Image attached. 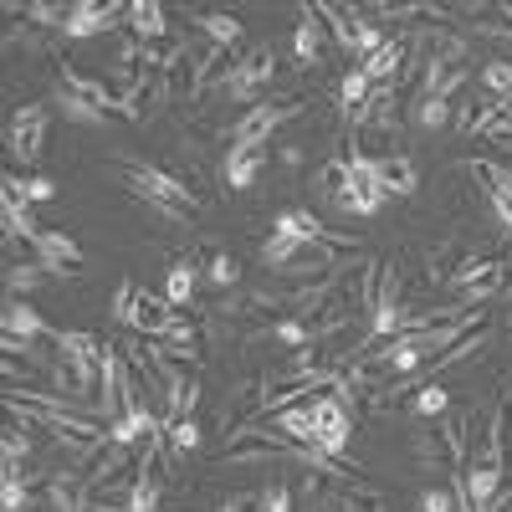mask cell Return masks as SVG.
Here are the masks:
<instances>
[{
    "label": "cell",
    "instance_id": "30bf717a",
    "mask_svg": "<svg viewBox=\"0 0 512 512\" xmlns=\"http://www.w3.org/2000/svg\"><path fill=\"white\" fill-rule=\"evenodd\" d=\"M405 62H410V41L395 36V41H384L374 57H364L359 67H364V77L374 82V88H384V82H400L405 77Z\"/></svg>",
    "mask_w": 512,
    "mask_h": 512
},
{
    "label": "cell",
    "instance_id": "5bb4252c",
    "mask_svg": "<svg viewBox=\"0 0 512 512\" xmlns=\"http://www.w3.org/2000/svg\"><path fill=\"white\" fill-rule=\"evenodd\" d=\"M318 16H323V26L333 31V41H338V47H344V52L359 62V31H364L359 11H349V6H318Z\"/></svg>",
    "mask_w": 512,
    "mask_h": 512
},
{
    "label": "cell",
    "instance_id": "836d02e7",
    "mask_svg": "<svg viewBox=\"0 0 512 512\" xmlns=\"http://www.w3.org/2000/svg\"><path fill=\"white\" fill-rule=\"evenodd\" d=\"M282 164H303V149H297V144H282Z\"/></svg>",
    "mask_w": 512,
    "mask_h": 512
},
{
    "label": "cell",
    "instance_id": "4dcf8cb0",
    "mask_svg": "<svg viewBox=\"0 0 512 512\" xmlns=\"http://www.w3.org/2000/svg\"><path fill=\"white\" fill-rule=\"evenodd\" d=\"M26 456H31V441L21 431H6V466H21Z\"/></svg>",
    "mask_w": 512,
    "mask_h": 512
},
{
    "label": "cell",
    "instance_id": "f1b7e54d",
    "mask_svg": "<svg viewBox=\"0 0 512 512\" xmlns=\"http://www.w3.org/2000/svg\"><path fill=\"white\" fill-rule=\"evenodd\" d=\"M57 103H62V113H67V118H77V123H103V113H98L88 98H77V93H62Z\"/></svg>",
    "mask_w": 512,
    "mask_h": 512
},
{
    "label": "cell",
    "instance_id": "603a6c76",
    "mask_svg": "<svg viewBox=\"0 0 512 512\" xmlns=\"http://www.w3.org/2000/svg\"><path fill=\"white\" fill-rule=\"evenodd\" d=\"M195 21H200V26H205V36L216 41V47H226V52H231L236 41H241V21H236V16H221V11H200Z\"/></svg>",
    "mask_w": 512,
    "mask_h": 512
},
{
    "label": "cell",
    "instance_id": "484cf974",
    "mask_svg": "<svg viewBox=\"0 0 512 512\" xmlns=\"http://www.w3.org/2000/svg\"><path fill=\"white\" fill-rule=\"evenodd\" d=\"M164 441H169V451H175V456L195 451V446H200V425H195V415H190V420H164Z\"/></svg>",
    "mask_w": 512,
    "mask_h": 512
},
{
    "label": "cell",
    "instance_id": "3957f363",
    "mask_svg": "<svg viewBox=\"0 0 512 512\" xmlns=\"http://www.w3.org/2000/svg\"><path fill=\"white\" fill-rule=\"evenodd\" d=\"M297 113H303V103H297V98H282V103H256V108H246L236 123H231V149H262L272 134H277V128L287 123V118H297Z\"/></svg>",
    "mask_w": 512,
    "mask_h": 512
},
{
    "label": "cell",
    "instance_id": "4fadbf2b",
    "mask_svg": "<svg viewBox=\"0 0 512 512\" xmlns=\"http://www.w3.org/2000/svg\"><path fill=\"white\" fill-rule=\"evenodd\" d=\"M323 16H318V6H303V26H297V36H292V47H297V62L303 67H323Z\"/></svg>",
    "mask_w": 512,
    "mask_h": 512
},
{
    "label": "cell",
    "instance_id": "d6986e66",
    "mask_svg": "<svg viewBox=\"0 0 512 512\" xmlns=\"http://www.w3.org/2000/svg\"><path fill=\"white\" fill-rule=\"evenodd\" d=\"M262 164H267V149H231L226 154V185L246 190L256 175H262Z\"/></svg>",
    "mask_w": 512,
    "mask_h": 512
},
{
    "label": "cell",
    "instance_id": "52a82bcc",
    "mask_svg": "<svg viewBox=\"0 0 512 512\" xmlns=\"http://www.w3.org/2000/svg\"><path fill=\"white\" fill-rule=\"evenodd\" d=\"M349 195H344V210L349 216H374V210L384 205V185L374 180V164H369V154H359L354 144H349Z\"/></svg>",
    "mask_w": 512,
    "mask_h": 512
},
{
    "label": "cell",
    "instance_id": "8fae6325",
    "mask_svg": "<svg viewBox=\"0 0 512 512\" xmlns=\"http://www.w3.org/2000/svg\"><path fill=\"white\" fill-rule=\"evenodd\" d=\"M118 16H128V6H72L62 36H98V31H113Z\"/></svg>",
    "mask_w": 512,
    "mask_h": 512
},
{
    "label": "cell",
    "instance_id": "d6a6232c",
    "mask_svg": "<svg viewBox=\"0 0 512 512\" xmlns=\"http://www.w3.org/2000/svg\"><path fill=\"white\" fill-rule=\"evenodd\" d=\"M451 507H456L451 492H425V497H420V512H451Z\"/></svg>",
    "mask_w": 512,
    "mask_h": 512
},
{
    "label": "cell",
    "instance_id": "1f68e13d",
    "mask_svg": "<svg viewBox=\"0 0 512 512\" xmlns=\"http://www.w3.org/2000/svg\"><path fill=\"white\" fill-rule=\"evenodd\" d=\"M52 195H57V180H47V175L26 180V200H52Z\"/></svg>",
    "mask_w": 512,
    "mask_h": 512
},
{
    "label": "cell",
    "instance_id": "6da1fadb",
    "mask_svg": "<svg viewBox=\"0 0 512 512\" xmlns=\"http://www.w3.org/2000/svg\"><path fill=\"white\" fill-rule=\"evenodd\" d=\"M123 185L134 190L139 200H149L159 216H169V221H185V216L200 210V195L185 180L169 175V169H159V164H123Z\"/></svg>",
    "mask_w": 512,
    "mask_h": 512
},
{
    "label": "cell",
    "instance_id": "7c38bea8",
    "mask_svg": "<svg viewBox=\"0 0 512 512\" xmlns=\"http://www.w3.org/2000/svg\"><path fill=\"white\" fill-rule=\"evenodd\" d=\"M195 277H200V251H185V256H175L169 262V303L175 308H190L195 303Z\"/></svg>",
    "mask_w": 512,
    "mask_h": 512
},
{
    "label": "cell",
    "instance_id": "277c9868",
    "mask_svg": "<svg viewBox=\"0 0 512 512\" xmlns=\"http://www.w3.org/2000/svg\"><path fill=\"white\" fill-rule=\"evenodd\" d=\"M349 431H354L349 405L338 395H313V446L323 456H344L349 451Z\"/></svg>",
    "mask_w": 512,
    "mask_h": 512
},
{
    "label": "cell",
    "instance_id": "9a60e30c",
    "mask_svg": "<svg viewBox=\"0 0 512 512\" xmlns=\"http://www.w3.org/2000/svg\"><path fill=\"white\" fill-rule=\"evenodd\" d=\"M6 338H21V344H36V338H52V328L41 323V313H36L31 303L11 297V303H6Z\"/></svg>",
    "mask_w": 512,
    "mask_h": 512
},
{
    "label": "cell",
    "instance_id": "2e32d148",
    "mask_svg": "<svg viewBox=\"0 0 512 512\" xmlns=\"http://www.w3.org/2000/svg\"><path fill=\"white\" fill-rule=\"evenodd\" d=\"M128 36H139L144 47L164 41V6H154V0H134V6H128Z\"/></svg>",
    "mask_w": 512,
    "mask_h": 512
},
{
    "label": "cell",
    "instance_id": "e0dca14e",
    "mask_svg": "<svg viewBox=\"0 0 512 512\" xmlns=\"http://www.w3.org/2000/svg\"><path fill=\"white\" fill-rule=\"evenodd\" d=\"M477 93L492 98V103H512V57H492L477 72Z\"/></svg>",
    "mask_w": 512,
    "mask_h": 512
},
{
    "label": "cell",
    "instance_id": "83f0119b",
    "mask_svg": "<svg viewBox=\"0 0 512 512\" xmlns=\"http://www.w3.org/2000/svg\"><path fill=\"white\" fill-rule=\"evenodd\" d=\"M410 405H415L420 415H446V410H451V395L441 390V384H420Z\"/></svg>",
    "mask_w": 512,
    "mask_h": 512
},
{
    "label": "cell",
    "instance_id": "d4e9b609",
    "mask_svg": "<svg viewBox=\"0 0 512 512\" xmlns=\"http://www.w3.org/2000/svg\"><path fill=\"white\" fill-rule=\"evenodd\" d=\"M47 277H52V272H47V267H41V262H36V256H31V262H26V267H21V262H16V267H6V287H11V297H21V292H31V287H41V282H47Z\"/></svg>",
    "mask_w": 512,
    "mask_h": 512
},
{
    "label": "cell",
    "instance_id": "ffe728a7",
    "mask_svg": "<svg viewBox=\"0 0 512 512\" xmlns=\"http://www.w3.org/2000/svg\"><path fill=\"white\" fill-rule=\"evenodd\" d=\"M134 482H128V512H159V482L164 472H144V466H134Z\"/></svg>",
    "mask_w": 512,
    "mask_h": 512
},
{
    "label": "cell",
    "instance_id": "7402d4cb",
    "mask_svg": "<svg viewBox=\"0 0 512 512\" xmlns=\"http://www.w3.org/2000/svg\"><path fill=\"white\" fill-rule=\"evenodd\" d=\"M369 93H374V82L364 77V67H349V72H344V82H338V103H344V113H349V118L369 103Z\"/></svg>",
    "mask_w": 512,
    "mask_h": 512
},
{
    "label": "cell",
    "instance_id": "5b68a950",
    "mask_svg": "<svg viewBox=\"0 0 512 512\" xmlns=\"http://www.w3.org/2000/svg\"><path fill=\"white\" fill-rule=\"evenodd\" d=\"M272 72H277V57H272V47H256V52H246L236 67H231V77H226V98L231 103H246V108H256V98H262V88L272 82Z\"/></svg>",
    "mask_w": 512,
    "mask_h": 512
},
{
    "label": "cell",
    "instance_id": "9c48e42d",
    "mask_svg": "<svg viewBox=\"0 0 512 512\" xmlns=\"http://www.w3.org/2000/svg\"><path fill=\"white\" fill-rule=\"evenodd\" d=\"M369 164H374V180L384 185V195H410V190L420 185L415 159H410L405 149H395V154H369Z\"/></svg>",
    "mask_w": 512,
    "mask_h": 512
},
{
    "label": "cell",
    "instance_id": "7a4b0ae2",
    "mask_svg": "<svg viewBox=\"0 0 512 512\" xmlns=\"http://www.w3.org/2000/svg\"><path fill=\"white\" fill-rule=\"evenodd\" d=\"M113 313L134 328L139 338H149V344H159V338H169V328H175V303L169 297H154V292H144L139 282H118V292H113Z\"/></svg>",
    "mask_w": 512,
    "mask_h": 512
},
{
    "label": "cell",
    "instance_id": "4316f807",
    "mask_svg": "<svg viewBox=\"0 0 512 512\" xmlns=\"http://www.w3.org/2000/svg\"><path fill=\"white\" fill-rule=\"evenodd\" d=\"M205 277L216 282V287H236V282H241V267H236V256H231V251H216V256H210V262H205Z\"/></svg>",
    "mask_w": 512,
    "mask_h": 512
},
{
    "label": "cell",
    "instance_id": "ac0fdd59",
    "mask_svg": "<svg viewBox=\"0 0 512 512\" xmlns=\"http://www.w3.org/2000/svg\"><path fill=\"white\" fill-rule=\"evenodd\" d=\"M349 159L354 154H333L323 164V175H318V195L333 205V210H344V195H349Z\"/></svg>",
    "mask_w": 512,
    "mask_h": 512
},
{
    "label": "cell",
    "instance_id": "8992f818",
    "mask_svg": "<svg viewBox=\"0 0 512 512\" xmlns=\"http://www.w3.org/2000/svg\"><path fill=\"white\" fill-rule=\"evenodd\" d=\"M26 246H31V256H36V262L47 267L52 277H72V272L82 267V246H77L67 231H47V226H41Z\"/></svg>",
    "mask_w": 512,
    "mask_h": 512
},
{
    "label": "cell",
    "instance_id": "f546056e",
    "mask_svg": "<svg viewBox=\"0 0 512 512\" xmlns=\"http://www.w3.org/2000/svg\"><path fill=\"white\" fill-rule=\"evenodd\" d=\"M256 507H262V512H292V492L287 487H272V492L256 497Z\"/></svg>",
    "mask_w": 512,
    "mask_h": 512
},
{
    "label": "cell",
    "instance_id": "44dd1931",
    "mask_svg": "<svg viewBox=\"0 0 512 512\" xmlns=\"http://www.w3.org/2000/svg\"><path fill=\"white\" fill-rule=\"evenodd\" d=\"M328 226L318 221V216H308V210H282V216H277V236H292V241H318Z\"/></svg>",
    "mask_w": 512,
    "mask_h": 512
},
{
    "label": "cell",
    "instance_id": "ba28073f",
    "mask_svg": "<svg viewBox=\"0 0 512 512\" xmlns=\"http://www.w3.org/2000/svg\"><path fill=\"white\" fill-rule=\"evenodd\" d=\"M41 139H47V108L26 103V108L11 118V154H16L21 164H36V159H41Z\"/></svg>",
    "mask_w": 512,
    "mask_h": 512
},
{
    "label": "cell",
    "instance_id": "cb8c5ba5",
    "mask_svg": "<svg viewBox=\"0 0 512 512\" xmlns=\"http://www.w3.org/2000/svg\"><path fill=\"white\" fill-rule=\"evenodd\" d=\"M451 118H456V103H451V98H436V93H431V98H415V123H420V128H441V123H451Z\"/></svg>",
    "mask_w": 512,
    "mask_h": 512
}]
</instances>
